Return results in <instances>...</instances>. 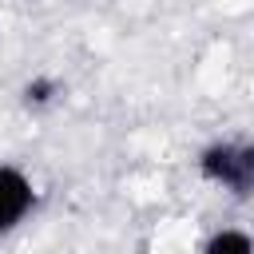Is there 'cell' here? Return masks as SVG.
<instances>
[{
    "label": "cell",
    "mask_w": 254,
    "mask_h": 254,
    "mask_svg": "<svg viewBox=\"0 0 254 254\" xmlns=\"http://www.w3.org/2000/svg\"><path fill=\"white\" fill-rule=\"evenodd\" d=\"M202 171L234 190L250 187V171H254V155L250 151H234V147H210L202 155Z\"/></svg>",
    "instance_id": "6da1fadb"
},
{
    "label": "cell",
    "mask_w": 254,
    "mask_h": 254,
    "mask_svg": "<svg viewBox=\"0 0 254 254\" xmlns=\"http://www.w3.org/2000/svg\"><path fill=\"white\" fill-rule=\"evenodd\" d=\"M32 210V183L16 167H0V234Z\"/></svg>",
    "instance_id": "7a4b0ae2"
},
{
    "label": "cell",
    "mask_w": 254,
    "mask_h": 254,
    "mask_svg": "<svg viewBox=\"0 0 254 254\" xmlns=\"http://www.w3.org/2000/svg\"><path fill=\"white\" fill-rule=\"evenodd\" d=\"M202 254H250V238L242 230H218Z\"/></svg>",
    "instance_id": "3957f363"
},
{
    "label": "cell",
    "mask_w": 254,
    "mask_h": 254,
    "mask_svg": "<svg viewBox=\"0 0 254 254\" xmlns=\"http://www.w3.org/2000/svg\"><path fill=\"white\" fill-rule=\"evenodd\" d=\"M56 91H60V83L48 79V75H40V79H32V83L24 87V103H28V107H48V103L56 99Z\"/></svg>",
    "instance_id": "277c9868"
}]
</instances>
